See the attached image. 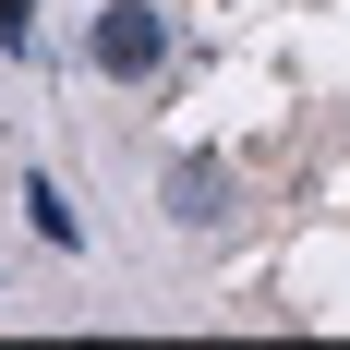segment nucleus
Instances as JSON below:
<instances>
[{
	"instance_id": "1",
	"label": "nucleus",
	"mask_w": 350,
	"mask_h": 350,
	"mask_svg": "<svg viewBox=\"0 0 350 350\" xmlns=\"http://www.w3.org/2000/svg\"><path fill=\"white\" fill-rule=\"evenodd\" d=\"M157 61H170V12H145V0H109L97 25H85V72H109V85H145Z\"/></svg>"
},
{
	"instance_id": "2",
	"label": "nucleus",
	"mask_w": 350,
	"mask_h": 350,
	"mask_svg": "<svg viewBox=\"0 0 350 350\" xmlns=\"http://www.w3.org/2000/svg\"><path fill=\"white\" fill-rule=\"evenodd\" d=\"M25 206H36V242H61V254L85 242V230H72V206H61V193H49V181H25Z\"/></svg>"
},
{
	"instance_id": "3",
	"label": "nucleus",
	"mask_w": 350,
	"mask_h": 350,
	"mask_svg": "<svg viewBox=\"0 0 350 350\" xmlns=\"http://www.w3.org/2000/svg\"><path fill=\"white\" fill-rule=\"evenodd\" d=\"M36 36V0H0V49H25Z\"/></svg>"
}]
</instances>
